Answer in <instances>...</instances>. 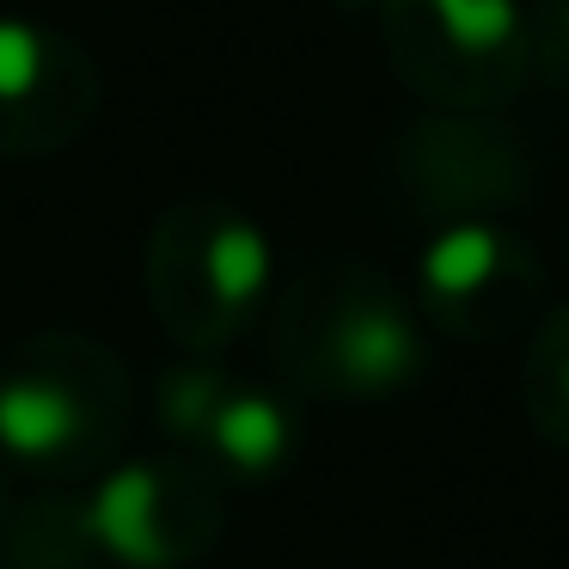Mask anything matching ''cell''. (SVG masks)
<instances>
[{"label":"cell","mask_w":569,"mask_h":569,"mask_svg":"<svg viewBox=\"0 0 569 569\" xmlns=\"http://www.w3.org/2000/svg\"><path fill=\"white\" fill-rule=\"evenodd\" d=\"M43 74V38L19 19H0V99L31 92Z\"/></svg>","instance_id":"7"},{"label":"cell","mask_w":569,"mask_h":569,"mask_svg":"<svg viewBox=\"0 0 569 569\" xmlns=\"http://www.w3.org/2000/svg\"><path fill=\"white\" fill-rule=\"evenodd\" d=\"M123 417V380L92 356H26L0 380V441L26 459H92Z\"/></svg>","instance_id":"1"},{"label":"cell","mask_w":569,"mask_h":569,"mask_svg":"<svg viewBox=\"0 0 569 569\" xmlns=\"http://www.w3.org/2000/svg\"><path fill=\"white\" fill-rule=\"evenodd\" d=\"M441 43L466 62H490L520 43V7L515 0H417Z\"/></svg>","instance_id":"4"},{"label":"cell","mask_w":569,"mask_h":569,"mask_svg":"<svg viewBox=\"0 0 569 569\" xmlns=\"http://www.w3.org/2000/svg\"><path fill=\"white\" fill-rule=\"evenodd\" d=\"M502 270V233L496 227H447L441 239H435L429 251H422V282L435 288V295H478L490 276Z\"/></svg>","instance_id":"5"},{"label":"cell","mask_w":569,"mask_h":569,"mask_svg":"<svg viewBox=\"0 0 569 569\" xmlns=\"http://www.w3.org/2000/svg\"><path fill=\"white\" fill-rule=\"evenodd\" d=\"M209 435L221 441V453L233 459V466H276L288 447V417L270 405V398H227V405H214L209 417Z\"/></svg>","instance_id":"6"},{"label":"cell","mask_w":569,"mask_h":569,"mask_svg":"<svg viewBox=\"0 0 569 569\" xmlns=\"http://www.w3.org/2000/svg\"><path fill=\"white\" fill-rule=\"evenodd\" d=\"M197 282H202V312H214V319H233V312H246V300L263 288V276H270V246H263L258 227L233 221V214H221V221L209 227V239H202L197 251Z\"/></svg>","instance_id":"3"},{"label":"cell","mask_w":569,"mask_h":569,"mask_svg":"<svg viewBox=\"0 0 569 569\" xmlns=\"http://www.w3.org/2000/svg\"><path fill=\"white\" fill-rule=\"evenodd\" d=\"M331 361L349 386L361 392H380V386H398L410 368H417V331L405 325V312L392 307H349L331 331Z\"/></svg>","instance_id":"2"},{"label":"cell","mask_w":569,"mask_h":569,"mask_svg":"<svg viewBox=\"0 0 569 569\" xmlns=\"http://www.w3.org/2000/svg\"><path fill=\"white\" fill-rule=\"evenodd\" d=\"M563 392H569V361H563Z\"/></svg>","instance_id":"9"},{"label":"cell","mask_w":569,"mask_h":569,"mask_svg":"<svg viewBox=\"0 0 569 569\" xmlns=\"http://www.w3.org/2000/svg\"><path fill=\"white\" fill-rule=\"evenodd\" d=\"M545 13H551V38H557V43H563V50H569V0H551Z\"/></svg>","instance_id":"8"}]
</instances>
